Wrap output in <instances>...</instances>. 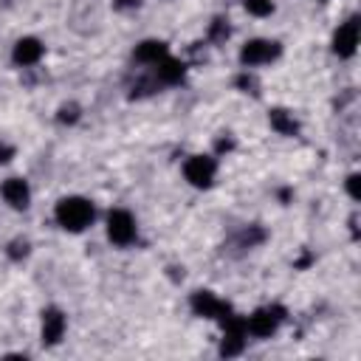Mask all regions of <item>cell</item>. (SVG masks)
<instances>
[{
	"instance_id": "cell-12",
	"label": "cell",
	"mask_w": 361,
	"mask_h": 361,
	"mask_svg": "<svg viewBox=\"0 0 361 361\" xmlns=\"http://www.w3.org/2000/svg\"><path fill=\"white\" fill-rule=\"evenodd\" d=\"M158 77L164 82H178L184 77V65L178 60H170V57H161V65H158Z\"/></svg>"
},
{
	"instance_id": "cell-5",
	"label": "cell",
	"mask_w": 361,
	"mask_h": 361,
	"mask_svg": "<svg viewBox=\"0 0 361 361\" xmlns=\"http://www.w3.org/2000/svg\"><path fill=\"white\" fill-rule=\"evenodd\" d=\"M192 308H195L198 316H206V319H226L229 316V305L221 302L209 291H198L195 297H192Z\"/></svg>"
},
{
	"instance_id": "cell-2",
	"label": "cell",
	"mask_w": 361,
	"mask_h": 361,
	"mask_svg": "<svg viewBox=\"0 0 361 361\" xmlns=\"http://www.w3.org/2000/svg\"><path fill=\"white\" fill-rule=\"evenodd\" d=\"M108 234H110L113 243L127 246L130 240L136 237V221H133V214L125 212V209L110 212V218H108Z\"/></svg>"
},
{
	"instance_id": "cell-14",
	"label": "cell",
	"mask_w": 361,
	"mask_h": 361,
	"mask_svg": "<svg viewBox=\"0 0 361 361\" xmlns=\"http://www.w3.org/2000/svg\"><path fill=\"white\" fill-rule=\"evenodd\" d=\"M246 9L254 17H266V14L274 12V3H271V0H246Z\"/></svg>"
},
{
	"instance_id": "cell-11",
	"label": "cell",
	"mask_w": 361,
	"mask_h": 361,
	"mask_svg": "<svg viewBox=\"0 0 361 361\" xmlns=\"http://www.w3.org/2000/svg\"><path fill=\"white\" fill-rule=\"evenodd\" d=\"M161 57H166V45L161 40H144L136 48V60L138 62H158Z\"/></svg>"
},
{
	"instance_id": "cell-16",
	"label": "cell",
	"mask_w": 361,
	"mask_h": 361,
	"mask_svg": "<svg viewBox=\"0 0 361 361\" xmlns=\"http://www.w3.org/2000/svg\"><path fill=\"white\" fill-rule=\"evenodd\" d=\"M358 181H361L358 175H350V178H347V189H350V195H353L356 201L361 198V189H358Z\"/></svg>"
},
{
	"instance_id": "cell-18",
	"label": "cell",
	"mask_w": 361,
	"mask_h": 361,
	"mask_svg": "<svg viewBox=\"0 0 361 361\" xmlns=\"http://www.w3.org/2000/svg\"><path fill=\"white\" fill-rule=\"evenodd\" d=\"M116 6H119V9H127V6H138V0H119Z\"/></svg>"
},
{
	"instance_id": "cell-7",
	"label": "cell",
	"mask_w": 361,
	"mask_h": 361,
	"mask_svg": "<svg viewBox=\"0 0 361 361\" xmlns=\"http://www.w3.org/2000/svg\"><path fill=\"white\" fill-rule=\"evenodd\" d=\"M279 314H282V310H257L251 319H246V330L260 336V339H266V336H271L277 330V325L282 319Z\"/></svg>"
},
{
	"instance_id": "cell-9",
	"label": "cell",
	"mask_w": 361,
	"mask_h": 361,
	"mask_svg": "<svg viewBox=\"0 0 361 361\" xmlns=\"http://www.w3.org/2000/svg\"><path fill=\"white\" fill-rule=\"evenodd\" d=\"M42 57V42L37 37H23L14 45V62L17 65H34Z\"/></svg>"
},
{
	"instance_id": "cell-3",
	"label": "cell",
	"mask_w": 361,
	"mask_h": 361,
	"mask_svg": "<svg viewBox=\"0 0 361 361\" xmlns=\"http://www.w3.org/2000/svg\"><path fill=\"white\" fill-rule=\"evenodd\" d=\"M214 170H218V164H214V158L209 155H192L184 166V175L192 186H209L212 178H214Z\"/></svg>"
},
{
	"instance_id": "cell-13",
	"label": "cell",
	"mask_w": 361,
	"mask_h": 361,
	"mask_svg": "<svg viewBox=\"0 0 361 361\" xmlns=\"http://www.w3.org/2000/svg\"><path fill=\"white\" fill-rule=\"evenodd\" d=\"M271 125L279 130V133H285V136H294L297 133V122L291 116H288L285 110H271Z\"/></svg>"
},
{
	"instance_id": "cell-15",
	"label": "cell",
	"mask_w": 361,
	"mask_h": 361,
	"mask_svg": "<svg viewBox=\"0 0 361 361\" xmlns=\"http://www.w3.org/2000/svg\"><path fill=\"white\" fill-rule=\"evenodd\" d=\"M77 105H65L62 110H60V119H62V122H77Z\"/></svg>"
},
{
	"instance_id": "cell-8",
	"label": "cell",
	"mask_w": 361,
	"mask_h": 361,
	"mask_svg": "<svg viewBox=\"0 0 361 361\" xmlns=\"http://www.w3.org/2000/svg\"><path fill=\"white\" fill-rule=\"evenodd\" d=\"M62 333H65V316H62V310H57V308L45 310V314H42V342L45 345H57L62 339Z\"/></svg>"
},
{
	"instance_id": "cell-4",
	"label": "cell",
	"mask_w": 361,
	"mask_h": 361,
	"mask_svg": "<svg viewBox=\"0 0 361 361\" xmlns=\"http://www.w3.org/2000/svg\"><path fill=\"white\" fill-rule=\"evenodd\" d=\"M279 54L277 42H269V40H251L243 45V51H240V60L246 65H262V62H271L274 57Z\"/></svg>"
},
{
	"instance_id": "cell-6",
	"label": "cell",
	"mask_w": 361,
	"mask_h": 361,
	"mask_svg": "<svg viewBox=\"0 0 361 361\" xmlns=\"http://www.w3.org/2000/svg\"><path fill=\"white\" fill-rule=\"evenodd\" d=\"M356 45H358V20H347L345 26H339L333 37V51L339 57H353L356 54Z\"/></svg>"
},
{
	"instance_id": "cell-17",
	"label": "cell",
	"mask_w": 361,
	"mask_h": 361,
	"mask_svg": "<svg viewBox=\"0 0 361 361\" xmlns=\"http://www.w3.org/2000/svg\"><path fill=\"white\" fill-rule=\"evenodd\" d=\"M12 155H14V147H9V144H0V164L12 161Z\"/></svg>"
},
{
	"instance_id": "cell-10",
	"label": "cell",
	"mask_w": 361,
	"mask_h": 361,
	"mask_svg": "<svg viewBox=\"0 0 361 361\" xmlns=\"http://www.w3.org/2000/svg\"><path fill=\"white\" fill-rule=\"evenodd\" d=\"M3 198H6V203L9 206H14V209H26L29 206V184L23 181V178H9L6 184H3Z\"/></svg>"
},
{
	"instance_id": "cell-1",
	"label": "cell",
	"mask_w": 361,
	"mask_h": 361,
	"mask_svg": "<svg viewBox=\"0 0 361 361\" xmlns=\"http://www.w3.org/2000/svg\"><path fill=\"white\" fill-rule=\"evenodd\" d=\"M57 221L68 232H82L93 221V206L85 198H62L57 203Z\"/></svg>"
}]
</instances>
